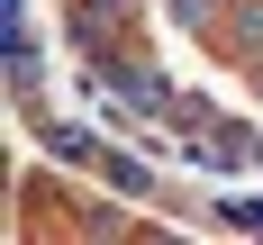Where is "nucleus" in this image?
<instances>
[{
	"label": "nucleus",
	"mask_w": 263,
	"mask_h": 245,
	"mask_svg": "<svg viewBox=\"0 0 263 245\" xmlns=\"http://www.w3.org/2000/svg\"><path fill=\"white\" fill-rule=\"evenodd\" d=\"M236 136H245V163L263 173V127H245V118H236Z\"/></svg>",
	"instance_id": "8"
},
{
	"label": "nucleus",
	"mask_w": 263,
	"mask_h": 245,
	"mask_svg": "<svg viewBox=\"0 0 263 245\" xmlns=\"http://www.w3.org/2000/svg\"><path fill=\"white\" fill-rule=\"evenodd\" d=\"M173 9V27H191V36H218V18H227V0H163Z\"/></svg>",
	"instance_id": "6"
},
{
	"label": "nucleus",
	"mask_w": 263,
	"mask_h": 245,
	"mask_svg": "<svg viewBox=\"0 0 263 245\" xmlns=\"http://www.w3.org/2000/svg\"><path fill=\"white\" fill-rule=\"evenodd\" d=\"M218 46L236 54L245 73H263V0H227V18H218Z\"/></svg>",
	"instance_id": "2"
},
{
	"label": "nucleus",
	"mask_w": 263,
	"mask_h": 245,
	"mask_svg": "<svg viewBox=\"0 0 263 245\" xmlns=\"http://www.w3.org/2000/svg\"><path fill=\"white\" fill-rule=\"evenodd\" d=\"M91 173H100V182L118 191V200H155V173H145V155H118V145H109V155L91 163Z\"/></svg>",
	"instance_id": "4"
},
{
	"label": "nucleus",
	"mask_w": 263,
	"mask_h": 245,
	"mask_svg": "<svg viewBox=\"0 0 263 245\" xmlns=\"http://www.w3.org/2000/svg\"><path fill=\"white\" fill-rule=\"evenodd\" d=\"M36 145H46L54 163H100V127H73V118H36Z\"/></svg>",
	"instance_id": "3"
},
{
	"label": "nucleus",
	"mask_w": 263,
	"mask_h": 245,
	"mask_svg": "<svg viewBox=\"0 0 263 245\" xmlns=\"http://www.w3.org/2000/svg\"><path fill=\"white\" fill-rule=\"evenodd\" d=\"M100 9H118V18H136V0H100Z\"/></svg>",
	"instance_id": "9"
},
{
	"label": "nucleus",
	"mask_w": 263,
	"mask_h": 245,
	"mask_svg": "<svg viewBox=\"0 0 263 245\" xmlns=\"http://www.w3.org/2000/svg\"><path fill=\"white\" fill-rule=\"evenodd\" d=\"M9 46H36V18H27V0H0V54Z\"/></svg>",
	"instance_id": "7"
},
{
	"label": "nucleus",
	"mask_w": 263,
	"mask_h": 245,
	"mask_svg": "<svg viewBox=\"0 0 263 245\" xmlns=\"http://www.w3.org/2000/svg\"><path fill=\"white\" fill-rule=\"evenodd\" d=\"M254 100H263V73H254Z\"/></svg>",
	"instance_id": "10"
},
{
	"label": "nucleus",
	"mask_w": 263,
	"mask_h": 245,
	"mask_svg": "<svg viewBox=\"0 0 263 245\" xmlns=\"http://www.w3.org/2000/svg\"><path fill=\"white\" fill-rule=\"evenodd\" d=\"M209 227H236V236H263V200H245V191H227V200H209Z\"/></svg>",
	"instance_id": "5"
},
{
	"label": "nucleus",
	"mask_w": 263,
	"mask_h": 245,
	"mask_svg": "<svg viewBox=\"0 0 263 245\" xmlns=\"http://www.w3.org/2000/svg\"><path fill=\"white\" fill-rule=\"evenodd\" d=\"M0 82H9V109L36 127V118H46V46H9L0 54Z\"/></svg>",
	"instance_id": "1"
}]
</instances>
